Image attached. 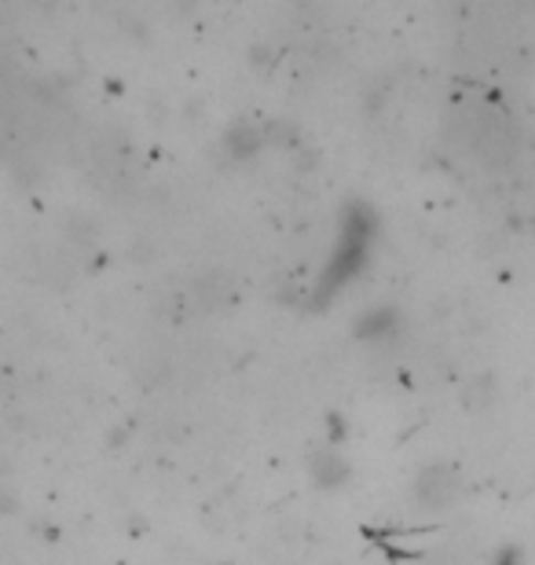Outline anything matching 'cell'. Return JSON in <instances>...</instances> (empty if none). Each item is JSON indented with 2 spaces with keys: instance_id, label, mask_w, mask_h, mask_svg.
Returning a JSON list of instances; mask_svg holds the SVG:
<instances>
[{
  "instance_id": "6da1fadb",
  "label": "cell",
  "mask_w": 535,
  "mask_h": 565,
  "mask_svg": "<svg viewBox=\"0 0 535 565\" xmlns=\"http://www.w3.org/2000/svg\"><path fill=\"white\" fill-rule=\"evenodd\" d=\"M495 565H517V551H503Z\"/></svg>"
}]
</instances>
